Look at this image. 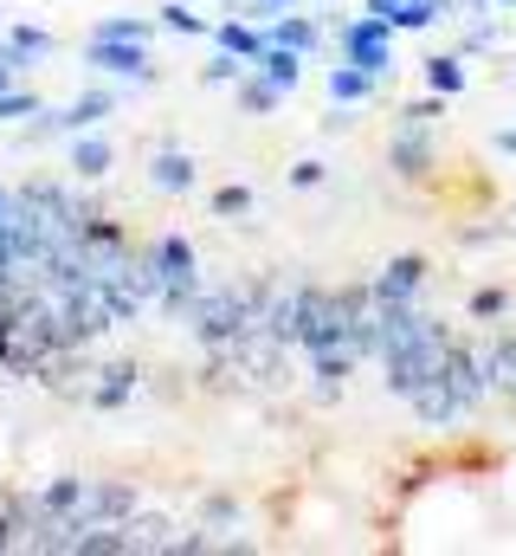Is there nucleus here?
Segmentation results:
<instances>
[{"mask_svg":"<svg viewBox=\"0 0 516 556\" xmlns=\"http://www.w3.org/2000/svg\"><path fill=\"white\" fill-rule=\"evenodd\" d=\"M491 7H516V0H491Z\"/></svg>","mask_w":516,"mask_h":556,"instance_id":"423d86ee","label":"nucleus"},{"mask_svg":"<svg viewBox=\"0 0 516 556\" xmlns=\"http://www.w3.org/2000/svg\"><path fill=\"white\" fill-rule=\"evenodd\" d=\"M426 273H433V266H426L420 253H407V260H394V266H387V278L375 285V304H407V298H413V291L426 285Z\"/></svg>","mask_w":516,"mask_h":556,"instance_id":"f257e3e1","label":"nucleus"},{"mask_svg":"<svg viewBox=\"0 0 516 556\" xmlns=\"http://www.w3.org/2000/svg\"><path fill=\"white\" fill-rule=\"evenodd\" d=\"M498 149H504V155H516V130H504V137H498Z\"/></svg>","mask_w":516,"mask_h":556,"instance_id":"39448f33","label":"nucleus"},{"mask_svg":"<svg viewBox=\"0 0 516 556\" xmlns=\"http://www.w3.org/2000/svg\"><path fill=\"white\" fill-rule=\"evenodd\" d=\"M498 39H504L498 26H472V33H465V52H498Z\"/></svg>","mask_w":516,"mask_h":556,"instance_id":"20e7f679","label":"nucleus"},{"mask_svg":"<svg viewBox=\"0 0 516 556\" xmlns=\"http://www.w3.org/2000/svg\"><path fill=\"white\" fill-rule=\"evenodd\" d=\"M426 85H433L439 98L465 91V52H439V59H426Z\"/></svg>","mask_w":516,"mask_h":556,"instance_id":"7ed1b4c3","label":"nucleus"},{"mask_svg":"<svg viewBox=\"0 0 516 556\" xmlns=\"http://www.w3.org/2000/svg\"><path fill=\"white\" fill-rule=\"evenodd\" d=\"M511 291H504V285H478V291H472V298H465V311H472V324H504V317H511Z\"/></svg>","mask_w":516,"mask_h":556,"instance_id":"f03ea898","label":"nucleus"}]
</instances>
